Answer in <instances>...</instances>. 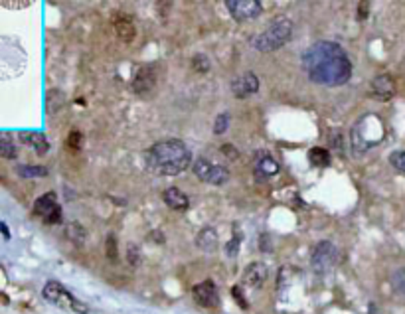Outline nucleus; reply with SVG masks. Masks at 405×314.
<instances>
[{
  "mask_svg": "<svg viewBox=\"0 0 405 314\" xmlns=\"http://www.w3.org/2000/svg\"><path fill=\"white\" fill-rule=\"evenodd\" d=\"M303 67L318 85H344L352 78V62L336 42H316L303 54Z\"/></svg>",
  "mask_w": 405,
  "mask_h": 314,
  "instance_id": "nucleus-1",
  "label": "nucleus"
},
{
  "mask_svg": "<svg viewBox=\"0 0 405 314\" xmlns=\"http://www.w3.org/2000/svg\"><path fill=\"white\" fill-rule=\"evenodd\" d=\"M144 162L149 170L158 176H176L182 174L192 162V153L186 144L178 139L156 142L146 153Z\"/></svg>",
  "mask_w": 405,
  "mask_h": 314,
  "instance_id": "nucleus-2",
  "label": "nucleus"
},
{
  "mask_svg": "<svg viewBox=\"0 0 405 314\" xmlns=\"http://www.w3.org/2000/svg\"><path fill=\"white\" fill-rule=\"evenodd\" d=\"M291 38H293V22L287 16H277L267 24L265 30L251 38V46L257 52L269 54L289 44Z\"/></svg>",
  "mask_w": 405,
  "mask_h": 314,
  "instance_id": "nucleus-3",
  "label": "nucleus"
},
{
  "mask_svg": "<svg viewBox=\"0 0 405 314\" xmlns=\"http://www.w3.org/2000/svg\"><path fill=\"white\" fill-rule=\"evenodd\" d=\"M42 297L50 302V304H54V306H58V309H62L65 313H72V314H87L89 313V306L85 304V302H81L79 299H76L63 284H60L58 281H47L44 284V289H42Z\"/></svg>",
  "mask_w": 405,
  "mask_h": 314,
  "instance_id": "nucleus-4",
  "label": "nucleus"
},
{
  "mask_svg": "<svg viewBox=\"0 0 405 314\" xmlns=\"http://www.w3.org/2000/svg\"><path fill=\"white\" fill-rule=\"evenodd\" d=\"M192 172L196 174L198 180L208 182V184H214V186H223V184H228V180H230V170H228L226 166L212 164V162L206 160V158H200V160L194 162Z\"/></svg>",
  "mask_w": 405,
  "mask_h": 314,
  "instance_id": "nucleus-5",
  "label": "nucleus"
},
{
  "mask_svg": "<svg viewBox=\"0 0 405 314\" xmlns=\"http://www.w3.org/2000/svg\"><path fill=\"white\" fill-rule=\"evenodd\" d=\"M312 269L316 273H328L330 269L334 267L338 263V249L332 241H320L314 245V251H312Z\"/></svg>",
  "mask_w": 405,
  "mask_h": 314,
  "instance_id": "nucleus-6",
  "label": "nucleus"
},
{
  "mask_svg": "<svg viewBox=\"0 0 405 314\" xmlns=\"http://www.w3.org/2000/svg\"><path fill=\"white\" fill-rule=\"evenodd\" d=\"M36 216L44 218L47 223H62V208L58 202V196L54 192H47L44 196H40L34 204L32 210Z\"/></svg>",
  "mask_w": 405,
  "mask_h": 314,
  "instance_id": "nucleus-7",
  "label": "nucleus"
},
{
  "mask_svg": "<svg viewBox=\"0 0 405 314\" xmlns=\"http://www.w3.org/2000/svg\"><path fill=\"white\" fill-rule=\"evenodd\" d=\"M226 6H228V10L232 12L235 20H239V22L253 20L263 12V4L259 0H228Z\"/></svg>",
  "mask_w": 405,
  "mask_h": 314,
  "instance_id": "nucleus-8",
  "label": "nucleus"
},
{
  "mask_svg": "<svg viewBox=\"0 0 405 314\" xmlns=\"http://www.w3.org/2000/svg\"><path fill=\"white\" fill-rule=\"evenodd\" d=\"M192 295H194V300L204 309H218L219 306V293L214 281H204V283L196 284L192 289Z\"/></svg>",
  "mask_w": 405,
  "mask_h": 314,
  "instance_id": "nucleus-9",
  "label": "nucleus"
},
{
  "mask_svg": "<svg viewBox=\"0 0 405 314\" xmlns=\"http://www.w3.org/2000/svg\"><path fill=\"white\" fill-rule=\"evenodd\" d=\"M156 85V65L153 63H146L137 69L135 74V79H133V89L135 93L139 95H146L151 93L155 89Z\"/></svg>",
  "mask_w": 405,
  "mask_h": 314,
  "instance_id": "nucleus-10",
  "label": "nucleus"
},
{
  "mask_svg": "<svg viewBox=\"0 0 405 314\" xmlns=\"http://www.w3.org/2000/svg\"><path fill=\"white\" fill-rule=\"evenodd\" d=\"M259 91V78L253 74V71H248L239 78H235L232 81V93L237 97V99H245V97H251Z\"/></svg>",
  "mask_w": 405,
  "mask_h": 314,
  "instance_id": "nucleus-11",
  "label": "nucleus"
},
{
  "mask_svg": "<svg viewBox=\"0 0 405 314\" xmlns=\"http://www.w3.org/2000/svg\"><path fill=\"white\" fill-rule=\"evenodd\" d=\"M253 174L257 180L273 178L275 174H279V164L269 153H257L255 160H253Z\"/></svg>",
  "mask_w": 405,
  "mask_h": 314,
  "instance_id": "nucleus-12",
  "label": "nucleus"
},
{
  "mask_svg": "<svg viewBox=\"0 0 405 314\" xmlns=\"http://www.w3.org/2000/svg\"><path fill=\"white\" fill-rule=\"evenodd\" d=\"M395 91H397L395 81L388 74L375 76L372 79V95H374L377 101H390V99H393Z\"/></svg>",
  "mask_w": 405,
  "mask_h": 314,
  "instance_id": "nucleus-13",
  "label": "nucleus"
},
{
  "mask_svg": "<svg viewBox=\"0 0 405 314\" xmlns=\"http://www.w3.org/2000/svg\"><path fill=\"white\" fill-rule=\"evenodd\" d=\"M267 275H269V271H267L265 263L253 261L243 271V284L250 287V289H261L267 281Z\"/></svg>",
  "mask_w": 405,
  "mask_h": 314,
  "instance_id": "nucleus-14",
  "label": "nucleus"
},
{
  "mask_svg": "<svg viewBox=\"0 0 405 314\" xmlns=\"http://www.w3.org/2000/svg\"><path fill=\"white\" fill-rule=\"evenodd\" d=\"M162 200L166 202V205H168V208L176 210V212H184V210H188V205H190L188 196L180 188L164 190V194H162Z\"/></svg>",
  "mask_w": 405,
  "mask_h": 314,
  "instance_id": "nucleus-15",
  "label": "nucleus"
},
{
  "mask_svg": "<svg viewBox=\"0 0 405 314\" xmlns=\"http://www.w3.org/2000/svg\"><path fill=\"white\" fill-rule=\"evenodd\" d=\"M20 139H22L24 144L32 146L38 155H46L47 150H50V142H47V139L42 133H28V131H24V133H20Z\"/></svg>",
  "mask_w": 405,
  "mask_h": 314,
  "instance_id": "nucleus-16",
  "label": "nucleus"
},
{
  "mask_svg": "<svg viewBox=\"0 0 405 314\" xmlns=\"http://www.w3.org/2000/svg\"><path fill=\"white\" fill-rule=\"evenodd\" d=\"M196 245H198L202 251H214V249L218 247V234H216V229L204 227L202 232L198 234V237H196Z\"/></svg>",
  "mask_w": 405,
  "mask_h": 314,
  "instance_id": "nucleus-17",
  "label": "nucleus"
},
{
  "mask_svg": "<svg viewBox=\"0 0 405 314\" xmlns=\"http://www.w3.org/2000/svg\"><path fill=\"white\" fill-rule=\"evenodd\" d=\"M115 30L119 34V38L127 44L135 38V24L129 16H117L115 18Z\"/></svg>",
  "mask_w": 405,
  "mask_h": 314,
  "instance_id": "nucleus-18",
  "label": "nucleus"
},
{
  "mask_svg": "<svg viewBox=\"0 0 405 314\" xmlns=\"http://www.w3.org/2000/svg\"><path fill=\"white\" fill-rule=\"evenodd\" d=\"M309 160H311L312 166L316 168H327L330 164V153L327 148H320V146H314L309 150Z\"/></svg>",
  "mask_w": 405,
  "mask_h": 314,
  "instance_id": "nucleus-19",
  "label": "nucleus"
},
{
  "mask_svg": "<svg viewBox=\"0 0 405 314\" xmlns=\"http://www.w3.org/2000/svg\"><path fill=\"white\" fill-rule=\"evenodd\" d=\"M16 172L22 178H44L47 176V168L46 166H18Z\"/></svg>",
  "mask_w": 405,
  "mask_h": 314,
  "instance_id": "nucleus-20",
  "label": "nucleus"
},
{
  "mask_svg": "<svg viewBox=\"0 0 405 314\" xmlns=\"http://www.w3.org/2000/svg\"><path fill=\"white\" fill-rule=\"evenodd\" d=\"M0 155L4 158H16L18 157V150H16V144L10 141V137L4 133L2 139H0Z\"/></svg>",
  "mask_w": 405,
  "mask_h": 314,
  "instance_id": "nucleus-21",
  "label": "nucleus"
},
{
  "mask_svg": "<svg viewBox=\"0 0 405 314\" xmlns=\"http://www.w3.org/2000/svg\"><path fill=\"white\" fill-rule=\"evenodd\" d=\"M391 287H393L399 295H405V269H397V271L391 275Z\"/></svg>",
  "mask_w": 405,
  "mask_h": 314,
  "instance_id": "nucleus-22",
  "label": "nucleus"
},
{
  "mask_svg": "<svg viewBox=\"0 0 405 314\" xmlns=\"http://www.w3.org/2000/svg\"><path fill=\"white\" fill-rule=\"evenodd\" d=\"M67 237L74 241V243H83L85 241V229L78 225V223H72L69 227H67Z\"/></svg>",
  "mask_w": 405,
  "mask_h": 314,
  "instance_id": "nucleus-23",
  "label": "nucleus"
},
{
  "mask_svg": "<svg viewBox=\"0 0 405 314\" xmlns=\"http://www.w3.org/2000/svg\"><path fill=\"white\" fill-rule=\"evenodd\" d=\"M192 67H194V71H198V74H206V71L210 69V60H208V56H204V54L194 56Z\"/></svg>",
  "mask_w": 405,
  "mask_h": 314,
  "instance_id": "nucleus-24",
  "label": "nucleus"
},
{
  "mask_svg": "<svg viewBox=\"0 0 405 314\" xmlns=\"http://www.w3.org/2000/svg\"><path fill=\"white\" fill-rule=\"evenodd\" d=\"M390 164L397 172L405 174V150H397L390 157Z\"/></svg>",
  "mask_w": 405,
  "mask_h": 314,
  "instance_id": "nucleus-25",
  "label": "nucleus"
},
{
  "mask_svg": "<svg viewBox=\"0 0 405 314\" xmlns=\"http://www.w3.org/2000/svg\"><path fill=\"white\" fill-rule=\"evenodd\" d=\"M228 125H230V115H228V113H221V115H218V119H216L214 133H216V135H223V133L228 131Z\"/></svg>",
  "mask_w": 405,
  "mask_h": 314,
  "instance_id": "nucleus-26",
  "label": "nucleus"
},
{
  "mask_svg": "<svg viewBox=\"0 0 405 314\" xmlns=\"http://www.w3.org/2000/svg\"><path fill=\"white\" fill-rule=\"evenodd\" d=\"M239 243H241V236L235 232V236L226 243V253H228L230 257H235V255L239 253Z\"/></svg>",
  "mask_w": 405,
  "mask_h": 314,
  "instance_id": "nucleus-27",
  "label": "nucleus"
},
{
  "mask_svg": "<svg viewBox=\"0 0 405 314\" xmlns=\"http://www.w3.org/2000/svg\"><path fill=\"white\" fill-rule=\"evenodd\" d=\"M107 257L109 259H117V239L115 236H107Z\"/></svg>",
  "mask_w": 405,
  "mask_h": 314,
  "instance_id": "nucleus-28",
  "label": "nucleus"
},
{
  "mask_svg": "<svg viewBox=\"0 0 405 314\" xmlns=\"http://www.w3.org/2000/svg\"><path fill=\"white\" fill-rule=\"evenodd\" d=\"M67 144H69L74 150H79V148H81V133L72 131V133H69V139H67Z\"/></svg>",
  "mask_w": 405,
  "mask_h": 314,
  "instance_id": "nucleus-29",
  "label": "nucleus"
},
{
  "mask_svg": "<svg viewBox=\"0 0 405 314\" xmlns=\"http://www.w3.org/2000/svg\"><path fill=\"white\" fill-rule=\"evenodd\" d=\"M232 295H234V299L241 304V309H248V302L243 300V295H241V289H239V287H234V289H232Z\"/></svg>",
  "mask_w": 405,
  "mask_h": 314,
  "instance_id": "nucleus-30",
  "label": "nucleus"
},
{
  "mask_svg": "<svg viewBox=\"0 0 405 314\" xmlns=\"http://www.w3.org/2000/svg\"><path fill=\"white\" fill-rule=\"evenodd\" d=\"M221 153H226V157L232 158V160H235V158L239 157V153L235 150L232 144H223V146H221Z\"/></svg>",
  "mask_w": 405,
  "mask_h": 314,
  "instance_id": "nucleus-31",
  "label": "nucleus"
},
{
  "mask_svg": "<svg viewBox=\"0 0 405 314\" xmlns=\"http://www.w3.org/2000/svg\"><path fill=\"white\" fill-rule=\"evenodd\" d=\"M2 6H8V8H24V6H30V2H2Z\"/></svg>",
  "mask_w": 405,
  "mask_h": 314,
  "instance_id": "nucleus-32",
  "label": "nucleus"
},
{
  "mask_svg": "<svg viewBox=\"0 0 405 314\" xmlns=\"http://www.w3.org/2000/svg\"><path fill=\"white\" fill-rule=\"evenodd\" d=\"M360 18H366L368 16V4H360Z\"/></svg>",
  "mask_w": 405,
  "mask_h": 314,
  "instance_id": "nucleus-33",
  "label": "nucleus"
},
{
  "mask_svg": "<svg viewBox=\"0 0 405 314\" xmlns=\"http://www.w3.org/2000/svg\"><path fill=\"white\" fill-rule=\"evenodd\" d=\"M2 232H4V237H6V239L10 237V232H8V225H6V223H2Z\"/></svg>",
  "mask_w": 405,
  "mask_h": 314,
  "instance_id": "nucleus-34",
  "label": "nucleus"
}]
</instances>
